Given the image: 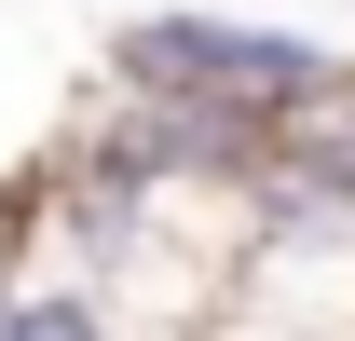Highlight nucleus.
<instances>
[{"instance_id":"f257e3e1","label":"nucleus","mask_w":355,"mask_h":341,"mask_svg":"<svg viewBox=\"0 0 355 341\" xmlns=\"http://www.w3.org/2000/svg\"><path fill=\"white\" fill-rule=\"evenodd\" d=\"M96 69H110V82H137V96H205V110L287 123V110H301L342 55L314 42V28H273V14H205V0H164V14H123Z\"/></svg>"},{"instance_id":"f03ea898","label":"nucleus","mask_w":355,"mask_h":341,"mask_svg":"<svg viewBox=\"0 0 355 341\" xmlns=\"http://www.w3.org/2000/svg\"><path fill=\"white\" fill-rule=\"evenodd\" d=\"M0 341H123L96 287H0Z\"/></svg>"}]
</instances>
